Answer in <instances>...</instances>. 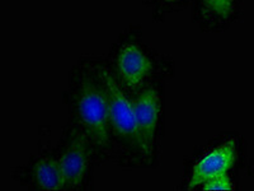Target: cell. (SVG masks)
I'll return each instance as SVG.
<instances>
[{
	"label": "cell",
	"instance_id": "cell-1",
	"mask_svg": "<svg viewBox=\"0 0 254 191\" xmlns=\"http://www.w3.org/2000/svg\"><path fill=\"white\" fill-rule=\"evenodd\" d=\"M63 101L69 111V122L87 136L98 162L115 159L107 95L93 55L81 56L72 65Z\"/></svg>",
	"mask_w": 254,
	"mask_h": 191
},
{
	"label": "cell",
	"instance_id": "cell-6",
	"mask_svg": "<svg viewBox=\"0 0 254 191\" xmlns=\"http://www.w3.org/2000/svg\"><path fill=\"white\" fill-rule=\"evenodd\" d=\"M13 179L33 190H65V179L55 148L42 151L13 172Z\"/></svg>",
	"mask_w": 254,
	"mask_h": 191
},
{
	"label": "cell",
	"instance_id": "cell-3",
	"mask_svg": "<svg viewBox=\"0 0 254 191\" xmlns=\"http://www.w3.org/2000/svg\"><path fill=\"white\" fill-rule=\"evenodd\" d=\"M106 90L110 129L115 147V159L128 168H151L156 165L147 152L136 125L132 103L126 88L116 78L104 56L93 55Z\"/></svg>",
	"mask_w": 254,
	"mask_h": 191
},
{
	"label": "cell",
	"instance_id": "cell-4",
	"mask_svg": "<svg viewBox=\"0 0 254 191\" xmlns=\"http://www.w3.org/2000/svg\"><path fill=\"white\" fill-rule=\"evenodd\" d=\"M55 151L63 168L65 190L93 189V172L99 162L93 145L75 125L69 122L64 127Z\"/></svg>",
	"mask_w": 254,
	"mask_h": 191
},
{
	"label": "cell",
	"instance_id": "cell-2",
	"mask_svg": "<svg viewBox=\"0 0 254 191\" xmlns=\"http://www.w3.org/2000/svg\"><path fill=\"white\" fill-rule=\"evenodd\" d=\"M104 59L128 92H136L156 82L167 83L176 76L174 59L146 42L139 26L124 29Z\"/></svg>",
	"mask_w": 254,
	"mask_h": 191
},
{
	"label": "cell",
	"instance_id": "cell-9",
	"mask_svg": "<svg viewBox=\"0 0 254 191\" xmlns=\"http://www.w3.org/2000/svg\"><path fill=\"white\" fill-rule=\"evenodd\" d=\"M192 0H142V4L151 13L155 22H164L169 15L179 13L188 5Z\"/></svg>",
	"mask_w": 254,
	"mask_h": 191
},
{
	"label": "cell",
	"instance_id": "cell-7",
	"mask_svg": "<svg viewBox=\"0 0 254 191\" xmlns=\"http://www.w3.org/2000/svg\"><path fill=\"white\" fill-rule=\"evenodd\" d=\"M190 6L192 23L202 32H217L237 19L240 0H192Z\"/></svg>",
	"mask_w": 254,
	"mask_h": 191
},
{
	"label": "cell",
	"instance_id": "cell-8",
	"mask_svg": "<svg viewBox=\"0 0 254 191\" xmlns=\"http://www.w3.org/2000/svg\"><path fill=\"white\" fill-rule=\"evenodd\" d=\"M237 161V142L229 140L215 148L199 159L190 171L187 183L188 190L201 188L206 181L219 175L228 174Z\"/></svg>",
	"mask_w": 254,
	"mask_h": 191
},
{
	"label": "cell",
	"instance_id": "cell-5",
	"mask_svg": "<svg viewBox=\"0 0 254 191\" xmlns=\"http://www.w3.org/2000/svg\"><path fill=\"white\" fill-rule=\"evenodd\" d=\"M128 95L140 136L156 163L164 135L165 83H151L136 92H128Z\"/></svg>",
	"mask_w": 254,
	"mask_h": 191
},
{
	"label": "cell",
	"instance_id": "cell-10",
	"mask_svg": "<svg viewBox=\"0 0 254 191\" xmlns=\"http://www.w3.org/2000/svg\"><path fill=\"white\" fill-rule=\"evenodd\" d=\"M201 190L205 191H214V190H221V191H231L234 190V186L231 183L230 177L228 176V174L219 175L216 177H212L208 181H206L202 186H201Z\"/></svg>",
	"mask_w": 254,
	"mask_h": 191
}]
</instances>
